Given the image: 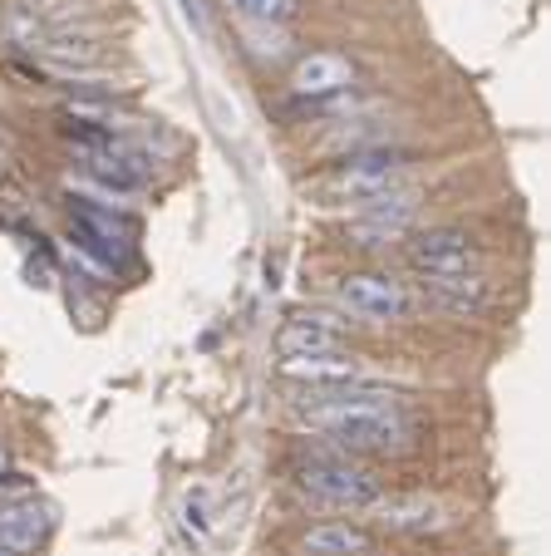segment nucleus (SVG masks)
<instances>
[{
  "label": "nucleus",
  "mask_w": 551,
  "mask_h": 556,
  "mask_svg": "<svg viewBox=\"0 0 551 556\" xmlns=\"http://www.w3.org/2000/svg\"><path fill=\"white\" fill-rule=\"evenodd\" d=\"M301 419L330 433L340 453H395L409 443V419L385 389H315L301 400Z\"/></svg>",
  "instance_id": "f257e3e1"
},
{
  "label": "nucleus",
  "mask_w": 551,
  "mask_h": 556,
  "mask_svg": "<svg viewBox=\"0 0 551 556\" xmlns=\"http://www.w3.org/2000/svg\"><path fill=\"white\" fill-rule=\"evenodd\" d=\"M409 168H414V157L404 153V148H370V153H350L345 163H335L330 173H321V178L311 182V198L315 202H354V207H364V202L385 198V192H399L409 188Z\"/></svg>",
  "instance_id": "f03ea898"
},
{
  "label": "nucleus",
  "mask_w": 551,
  "mask_h": 556,
  "mask_svg": "<svg viewBox=\"0 0 551 556\" xmlns=\"http://www.w3.org/2000/svg\"><path fill=\"white\" fill-rule=\"evenodd\" d=\"M296 488H301L305 497H315V503L350 507V513H370V507L385 497L375 472L340 458V453H321V458L301 463V468H296Z\"/></svg>",
  "instance_id": "7ed1b4c3"
},
{
  "label": "nucleus",
  "mask_w": 551,
  "mask_h": 556,
  "mask_svg": "<svg viewBox=\"0 0 551 556\" xmlns=\"http://www.w3.org/2000/svg\"><path fill=\"white\" fill-rule=\"evenodd\" d=\"M404 262L424 281L428 276H468V271H478L483 247L463 227H428V231H409L404 237Z\"/></svg>",
  "instance_id": "20e7f679"
},
{
  "label": "nucleus",
  "mask_w": 551,
  "mask_h": 556,
  "mask_svg": "<svg viewBox=\"0 0 551 556\" xmlns=\"http://www.w3.org/2000/svg\"><path fill=\"white\" fill-rule=\"evenodd\" d=\"M414 217H418V198L409 188H399V192H385V198H375V202H364L350 222V237H354V247L404 242Z\"/></svg>",
  "instance_id": "39448f33"
},
{
  "label": "nucleus",
  "mask_w": 551,
  "mask_h": 556,
  "mask_svg": "<svg viewBox=\"0 0 551 556\" xmlns=\"http://www.w3.org/2000/svg\"><path fill=\"white\" fill-rule=\"evenodd\" d=\"M340 301L364 320H404L409 315V291L385 271H350L340 281Z\"/></svg>",
  "instance_id": "423d86ee"
},
{
  "label": "nucleus",
  "mask_w": 551,
  "mask_h": 556,
  "mask_svg": "<svg viewBox=\"0 0 551 556\" xmlns=\"http://www.w3.org/2000/svg\"><path fill=\"white\" fill-rule=\"evenodd\" d=\"M291 89L301 104H321V99H340L354 89V64L335 50H315L305 54L291 70Z\"/></svg>",
  "instance_id": "0eeeda50"
},
{
  "label": "nucleus",
  "mask_w": 551,
  "mask_h": 556,
  "mask_svg": "<svg viewBox=\"0 0 551 556\" xmlns=\"http://www.w3.org/2000/svg\"><path fill=\"white\" fill-rule=\"evenodd\" d=\"M276 355L281 359H301V355H335V350H345V326L340 320H330V315H291L281 330H276Z\"/></svg>",
  "instance_id": "6e6552de"
},
{
  "label": "nucleus",
  "mask_w": 551,
  "mask_h": 556,
  "mask_svg": "<svg viewBox=\"0 0 551 556\" xmlns=\"http://www.w3.org/2000/svg\"><path fill=\"white\" fill-rule=\"evenodd\" d=\"M370 513L379 517V527L385 532H399V536H428V532H443L453 517H448L443 503H434V497L424 493H409V497H379Z\"/></svg>",
  "instance_id": "1a4fd4ad"
},
{
  "label": "nucleus",
  "mask_w": 551,
  "mask_h": 556,
  "mask_svg": "<svg viewBox=\"0 0 551 556\" xmlns=\"http://www.w3.org/2000/svg\"><path fill=\"white\" fill-rule=\"evenodd\" d=\"M281 379L301 389H350L364 384V365L350 350H335V355H301V359H281Z\"/></svg>",
  "instance_id": "9d476101"
},
{
  "label": "nucleus",
  "mask_w": 551,
  "mask_h": 556,
  "mask_svg": "<svg viewBox=\"0 0 551 556\" xmlns=\"http://www.w3.org/2000/svg\"><path fill=\"white\" fill-rule=\"evenodd\" d=\"M424 301L434 305V311H443V315H483L492 305V286L483 281L478 271H468V276H428L424 281Z\"/></svg>",
  "instance_id": "9b49d317"
},
{
  "label": "nucleus",
  "mask_w": 551,
  "mask_h": 556,
  "mask_svg": "<svg viewBox=\"0 0 551 556\" xmlns=\"http://www.w3.org/2000/svg\"><path fill=\"white\" fill-rule=\"evenodd\" d=\"M305 556H375V532L360 522H315L301 532Z\"/></svg>",
  "instance_id": "f8f14e48"
},
{
  "label": "nucleus",
  "mask_w": 551,
  "mask_h": 556,
  "mask_svg": "<svg viewBox=\"0 0 551 556\" xmlns=\"http://www.w3.org/2000/svg\"><path fill=\"white\" fill-rule=\"evenodd\" d=\"M50 532V507L40 503H0V542L11 552H35Z\"/></svg>",
  "instance_id": "ddd939ff"
},
{
  "label": "nucleus",
  "mask_w": 551,
  "mask_h": 556,
  "mask_svg": "<svg viewBox=\"0 0 551 556\" xmlns=\"http://www.w3.org/2000/svg\"><path fill=\"white\" fill-rule=\"evenodd\" d=\"M45 64H54V70H95V64H104V45L95 40V35H79V30H50V40L40 45Z\"/></svg>",
  "instance_id": "4468645a"
},
{
  "label": "nucleus",
  "mask_w": 551,
  "mask_h": 556,
  "mask_svg": "<svg viewBox=\"0 0 551 556\" xmlns=\"http://www.w3.org/2000/svg\"><path fill=\"white\" fill-rule=\"evenodd\" d=\"M0 30H5V40L21 45V50H40L45 40H50V15H40L35 5H25V0H11L5 11H0Z\"/></svg>",
  "instance_id": "2eb2a0df"
},
{
  "label": "nucleus",
  "mask_w": 551,
  "mask_h": 556,
  "mask_svg": "<svg viewBox=\"0 0 551 556\" xmlns=\"http://www.w3.org/2000/svg\"><path fill=\"white\" fill-rule=\"evenodd\" d=\"M227 5L251 25H291L301 15V0H227Z\"/></svg>",
  "instance_id": "dca6fc26"
},
{
  "label": "nucleus",
  "mask_w": 551,
  "mask_h": 556,
  "mask_svg": "<svg viewBox=\"0 0 551 556\" xmlns=\"http://www.w3.org/2000/svg\"><path fill=\"white\" fill-rule=\"evenodd\" d=\"M375 143H385V128H370V118H345L325 148H330V153H345V148H350V153H370Z\"/></svg>",
  "instance_id": "f3484780"
},
{
  "label": "nucleus",
  "mask_w": 551,
  "mask_h": 556,
  "mask_svg": "<svg viewBox=\"0 0 551 556\" xmlns=\"http://www.w3.org/2000/svg\"><path fill=\"white\" fill-rule=\"evenodd\" d=\"M0 556H15V552H11V546H5V542H0Z\"/></svg>",
  "instance_id": "a211bd4d"
}]
</instances>
